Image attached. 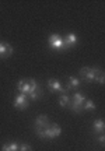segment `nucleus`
Wrapping results in <instances>:
<instances>
[{"mask_svg":"<svg viewBox=\"0 0 105 151\" xmlns=\"http://www.w3.org/2000/svg\"><path fill=\"white\" fill-rule=\"evenodd\" d=\"M29 92H28L27 97L29 98V99H38V98H41V95H42V91H41V88L38 87V84H37V81L34 80V78H29Z\"/></svg>","mask_w":105,"mask_h":151,"instance_id":"39448f33","label":"nucleus"},{"mask_svg":"<svg viewBox=\"0 0 105 151\" xmlns=\"http://www.w3.org/2000/svg\"><path fill=\"white\" fill-rule=\"evenodd\" d=\"M86 99H87V98H86V95H84V94H81V92H76V94L70 98L69 108H72L76 113H80L81 111H83V104H84V101H86Z\"/></svg>","mask_w":105,"mask_h":151,"instance_id":"f03ea898","label":"nucleus"},{"mask_svg":"<svg viewBox=\"0 0 105 151\" xmlns=\"http://www.w3.org/2000/svg\"><path fill=\"white\" fill-rule=\"evenodd\" d=\"M1 151H18V144L17 143H9V144H3Z\"/></svg>","mask_w":105,"mask_h":151,"instance_id":"2eb2a0df","label":"nucleus"},{"mask_svg":"<svg viewBox=\"0 0 105 151\" xmlns=\"http://www.w3.org/2000/svg\"><path fill=\"white\" fill-rule=\"evenodd\" d=\"M35 133H37V136H38V137H41V139L53 140V139H56V137H59V136L62 134V129H60V126H59V124L50 123L46 129H44V130H35Z\"/></svg>","mask_w":105,"mask_h":151,"instance_id":"f257e3e1","label":"nucleus"},{"mask_svg":"<svg viewBox=\"0 0 105 151\" xmlns=\"http://www.w3.org/2000/svg\"><path fill=\"white\" fill-rule=\"evenodd\" d=\"M69 104H70V97L69 94H62L59 97V105L62 108H69Z\"/></svg>","mask_w":105,"mask_h":151,"instance_id":"4468645a","label":"nucleus"},{"mask_svg":"<svg viewBox=\"0 0 105 151\" xmlns=\"http://www.w3.org/2000/svg\"><path fill=\"white\" fill-rule=\"evenodd\" d=\"M18 151H32V147L27 143H22V144H18Z\"/></svg>","mask_w":105,"mask_h":151,"instance_id":"f3484780","label":"nucleus"},{"mask_svg":"<svg viewBox=\"0 0 105 151\" xmlns=\"http://www.w3.org/2000/svg\"><path fill=\"white\" fill-rule=\"evenodd\" d=\"M101 69H97V67H94V69H90V67H81L80 69V74L83 76V78H86V80L88 81V83H91V81H95V77L101 73Z\"/></svg>","mask_w":105,"mask_h":151,"instance_id":"20e7f679","label":"nucleus"},{"mask_svg":"<svg viewBox=\"0 0 105 151\" xmlns=\"http://www.w3.org/2000/svg\"><path fill=\"white\" fill-rule=\"evenodd\" d=\"M104 129H105V124H104V122H102V119H95L94 123H93V130H94V133L102 134V133H104Z\"/></svg>","mask_w":105,"mask_h":151,"instance_id":"f8f14e48","label":"nucleus"},{"mask_svg":"<svg viewBox=\"0 0 105 151\" xmlns=\"http://www.w3.org/2000/svg\"><path fill=\"white\" fill-rule=\"evenodd\" d=\"M95 104L91 101V99H86L83 104V109H86V111H95Z\"/></svg>","mask_w":105,"mask_h":151,"instance_id":"dca6fc26","label":"nucleus"},{"mask_svg":"<svg viewBox=\"0 0 105 151\" xmlns=\"http://www.w3.org/2000/svg\"><path fill=\"white\" fill-rule=\"evenodd\" d=\"M13 55V46L7 42H0V59L10 58Z\"/></svg>","mask_w":105,"mask_h":151,"instance_id":"6e6552de","label":"nucleus"},{"mask_svg":"<svg viewBox=\"0 0 105 151\" xmlns=\"http://www.w3.org/2000/svg\"><path fill=\"white\" fill-rule=\"evenodd\" d=\"M95 81H98L100 84H104L105 77H104V73H102V71H101V73H100V74H98V76H97V77H95Z\"/></svg>","mask_w":105,"mask_h":151,"instance_id":"a211bd4d","label":"nucleus"},{"mask_svg":"<svg viewBox=\"0 0 105 151\" xmlns=\"http://www.w3.org/2000/svg\"><path fill=\"white\" fill-rule=\"evenodd\" d=\"M17 88H18V91L21 92V94H25L28 95V92H29V81L28 80H20L17 83Z\"/></svg>","mask_w":105,"mask_h":151,"instance_id":"9b49d317","label":"nucleus"},{"mask_svg":"<svg viewBox=\"0 0 105 151\" xmlns=\"http://www.w3.org/2000/svg\"><path fill=\"white\" fill-rule=\"evenodd\" d=\"M14 106H16L17 109H20V111H24V109L28 108V97L25 95V94H18L16 97V99H14Z\"/></svg>","mask_w":105,"mask_h":151,"instance_id":"423d86ee","label":"nucleus"},{"mask_svg":"<svg viewBox=\"0 0 105 151\" xmlns=\"http://www.w3.org/2000/svg\"><path fill=\"white\" fill-rule=\"evenodd\" d=\"M50 124L49 118L46 115H39L35 119V130H44Z\"/></svg>","mask_w":105,"mask_h":151,"instance_id":"0eeeda50","label":"nucleus"},{"mask_svg":"<svg viewBox=\"0 0 105 151\" xmlns=\"http://www.w3.org/2000/svg\"><path fill=\"white\" fill-rule=\"evenodd\" d=\"M63 42H65V48L66 50L69 48H73L76 43H77V37L74 35V34H67L66 37L63 38Z\"/></svg>","mask_w":105,"mask_h":151,"instance_id":"9d476101","label":"nucleus"},{"mask_svg":"<svg viewBox=\"0 0 105 151\" xmlns=\"http://www.w3.org/2000/svg\"><path fill=\"white\" fill-rule=\"evenodd\" d=\"M48 43L52 49L55 50H66L65 48V42H63V38L58 34H52L49 38H48Z\"/></svg>","mask_w":105,"mask_h":151,"instance_id":"7ed1b4c3","label":"nucleus"},{"mask_svg":"<svg viewBox=\"0 0 105 151\" xmlns=\"http://www.w3.org/2000/svg\"><path fill=\"white\" fill-rule=\"evenodd\" d=\"M48 87H49L50 90L56 91V92H60V94H67L66 88L62 86L58 80H55V78H49V80H48Z\"/></svg>","mask_w":105,"mask_h":151,"instance_id":"1a4fd4ad","label":"nucleus"},{"mask_svg":"<svg viewBox=\"0 0 105 151\" xmlns=\"http://www.w3.org/2000/svg\"><path fill=\"white\" fill-rule=\"evenodd\" d=\"M67 83H69L67 87H66L67 91H69V90H72V88H78V87H80V80H78L77 77H70Z\"/></svg>","mask_w":105,"mask_h":151,"instance_id":"ddd939ff","label":"nucleus"},{"mask_svg":"<svg viewBox=\"0 0 105 151\" xmlns=\"http://www.w3.org/2000/svg\"><path fill=\"white\" fill-rule=\"evenodd\" d=\"M98 143L101 144V147H104V146H105V136H104V133H102V134H101L100 137H98Z\"/></svg>","mask_w":105,"mask_h":151,"instance_id":"6ab92c4d","label":"nucleus"}]
</instances>
